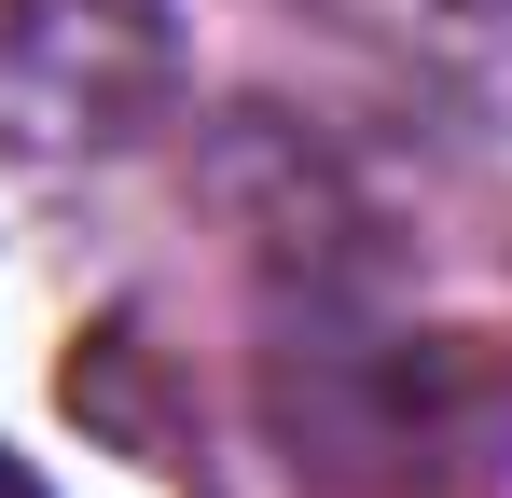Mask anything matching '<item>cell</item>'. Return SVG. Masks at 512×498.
Listing matches in <instances>:
<instances>
[{
  "label": "cell",
  "mask_w": 512,
  "mask_h": 498,
  "mask_svg": "<svg viewBox=\"0 0 512 498\" xmlns=\"http://www.w3.org/2000/svg\"><path fill=\"white\" fill-rule=\"evenodd\" d=\"M457 14H471V28H485V42L512 56V0H457Z\"/></svg>",
  "instance_id": "1"
},
{
  "label": "cell",
  "mask_w": 512,
  "mask_h": 498,
  "mask_svg": "<svg viewBox=\"0 0 512 498\" xmlns=\"http://www.w3.org/2000/svg\"><path fill=\"white\" fill-rule=\"evenodd\" d=\"M0 498H42V485H28V471H14V457H0Z\"/></svg>",
  "instance_id": "2"
}]
</instances>
